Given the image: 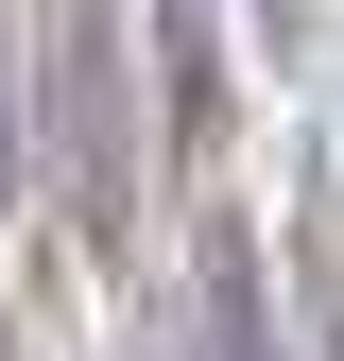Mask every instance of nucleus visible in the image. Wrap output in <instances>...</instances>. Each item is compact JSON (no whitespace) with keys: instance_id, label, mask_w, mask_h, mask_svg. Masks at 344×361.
I'll return each instance as SVG.
<instances>
[{"instance_id":"obj_3","label":"nucleus","mask_w":344,"mask_h":361,"mask_svg":"<svg viewBox=\"0 0 344 361\" xmlns=\"http://www.w3.org/2000/svg\"><path fill=\"white\" fill-rule=\"evenodd\" d=\"M310 293H327V361H344V224H327V276H310Z\"/></svg>"},{"instance_id":"obj_1","label":"nucleus","mask_w":344,"mask_h":361,"mask_svg":"<svg viewBox=\"0 0 344 361\" xmlns=\"http://www.w3.org/2000/svg\"><path fill=\"white\" fill-rule=\"evenodd\" d=\"M35 138L69 172V224L138 258V104H121V0H35Z\"/></svg>"},{"instance_id":"obj_2","label":"nucleus","mask_w":344,"mask_h":361,"mask_svg":"<svg viewBox=\"0 0 344 361\" xmlns=\"http://www.w3.org/2000/svg\"><path fill=\"white\" fill-rule=\"evenodd\" d=\"M0 224H18V69H0Z\"/></svg>"}]
</instances>
